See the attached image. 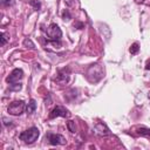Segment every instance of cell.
<instances>
[{"label": "cell", "instance_id": "1", "mask_svg": "<svg viewBox=\"0 0 150 150\" xmlns=\"http://www.w3.org/2000/svg\"><path fill=\"white\" fill-rule=\"evenodd\" d=\"M39 135H40L39 129L35 128V127H32V128H29V129L22 131V132L19 135V138H20L21 141H23L25 143H27V144H32V143H34V142L38 139Z\"/></svg>", "mask_w": 150, "mask_h": 150}, {"label": "cell", "instance_id": "2", "mask_svg": "<svg viewBox=\"0 0 150 150\" xmlns=\"http://www.w3.org/2000/svg\"><path fill=\"white\" fill-rule=\"evenodd\" d=\"M23 110H25V102L21 101V100H20V101H14V102H12V103L8 105V108H7L8 114L14 115V116L21 115V114L23 112Z\"/></svg>", "mask_w": 150, "mask_h": 150}, {"label": "cell", "instance_id": "3", "mask_svg": "<svg viewBox=\"0 0 150 150\" xmlns=\"http://www.w3.org/2000/svg\"><path fill=\"white\" fill-rule=\"evenodd\" d=\"M47 36L49 38V40L52 41H56L60 40L62 36V32L60 29V27L56 23H50L47 28Z\"/></svg>", "mask_w": 150, "mask_h": 150}, {"label": "cell", "instance_id": "4", "mask_svg": "<svg viewBox=\"0 0 150 150\" xmlns=\"http://www.w3.org/2000/svg\"><path fill=\"white\" fill-rule=\"evenodd\" d=\"M47 139H48L49 144H52V145H64L67 143L66 138L62 135H60V134L48 132L47 134Z\"/></svg>", "mask_w": 150, "mask_h": 150}, {"label": "cell", "instance_id": "5", "mask_svg": "<svg viewBox=\"0 0 150 150\" xmlns=\"http://www.w3.org/2000/svg\"><path fill=\"white\" fill-rule=\"evenodd\" d=\"M59 116H61V117H69L70 116V112H69V110H67L64 107H55L52 111H50V114H49V118H55V117H59Z\"/></svg>", "mask_w": 150, "mask_h": 150}, {"label": "cell", "instance_id": "6", "mask_svg": "<svg viewBox=\"0 0 150 150\" xmlns=\"http://www.w3.org/2000/svg\"><path fill=\"white\" fill-rule=\"evenodd\" d=\"M22 76H23V71L20 69V68H15L11 74H9V76H7V79H6V81L11 84V83H18L21 79H22Z\"/></svg>", "mask_w": 150, "mask_h": 150}, {"label": "cell", "instance_id": "7", "mask_svg": "<svg viewBox=\"0 0 150 150\" xmlns=\"http://www.w3.org/2000/svg\"><path fill=\"white\" fill-rule=\"evenodd\" d=\"M94 130H95V134L98 135V136H108L110 135V130L108 129V127L103 123H97L95 127H94Z\"/></svg>", "mask_w": 150, "mask_h": 150}, {"label": "cell", "instance_id": "8", "mask_svg": "<svg viewBox=\"0 0 150 150\" xmlns=\"http://www.w3.org/2000/svg\"><path fill=\"white\" fill-rule=\"evenodd\" d=\"M68 80H69V73L68 71L66 73V69L61 70L57 75V79H56V81L60 83H66V82H68Z\"/></svg>", "mask_w": 150, "mask_h": 150}, {"label": "cell", "instance_id": "9", "mask_svg": "<svg viewBox=\"0 0 150 150\" xmlns=\"http://www.w3.org/2000/svg\"><path fill=\"white\" fill-rule=\"evenodd\" d=\"M35 109H36V102H35V100H30L28 103H27V105H26V111H27V114H33L34 111H35Z\"/></svg>", "mask_w": 150, "mask_h": 150}, {"label": "cell", "instance_id": "10", "mask_svg": "<svg viewBox=\"0 0 150 150\" xmlns=\"http://www.w3.org/2000/svg\"><path fill=\"white\" fill-rule=\"evenodd\" d=\"M136 132L141 136H145V137H150V129L149 128H145V127H141V128H137Z\"/></svg>", "mask_w": 150, "mask_h": 150}, {"label": "cell", "instance_id": "11", "mask_svg": "<svg viewBox=\"0 0 150 150\" xmlns=\"http://www.w3.org/2000/svg\"><path fill=\"white\" fill-rule=\"evenodd\" d=\"M138 50H139V46H138V43H137V42L132 43V45H131V47H130V49H129L130 54H132V55L137 54V53H138Z\"/></svg>", "mask_w": 150, "mask_h": 150}, {"label": "cell", "instance_id": "12", "mask_svg": "<svg viewBox=\"0 0 150 150\" xmlns=\"http://www.w3.org/2000/svg\"><path fill=\"white\" fill-rule=\"evenodd\" d=\"M67 128L70 132H76V125H75V122L74 121H68L67 122Z\"/></svg>", "mask_w": 150, "mask_h": 150}, {"label": "cell", "instance_id": "13", "mask_svg": "<svg viewBox=\"0 0 150 150\" xmlns=\"http://www.w3.org/2000/svg\"><path fill=\"white\" fill-rule=\"evenodd\" d=\"M29 5L33 6L35 11H39V9L41 8V4H40L39 0H30V1H29Z\"/></svg>", "mask_w": 150, "mask_h": 150}, {"label": "cell", "instance_id": "14", "mask_svg": "<svg viewBox=\"0 0 150 150\" xmlns=\"http://www.w3.org/2000/svg\"><path fill=\"white\" fill-rule=\"evenodd\" d=\"M23 46H25V47H27V48H30V49H33V48L35 47V46H34V43L32 42V40H30V39H28V38L23 40Z\"/></svg>", "mask_w": 150, "mask_h": 150}, {"label": "cell", "instance_id": "15", "mask_svg": "<svg viewBox=\"0 0 150 150\" xmlns=\"http://www.w3.org/2000/svg\"><path fill=\"white\" fill-rule=\"evenodd\" d=\"M9 40V38H8V35L5 33V32H2L1 33V46H4V45H6V42Z\"/></svg>", "mask_w": 150, "mask_h": 150}, {"label": "cell", "instance_id": "16", "mask_svg": "<svg viewBox=\"0 0 150 150\" xmlns=\"http://www.w3.org/2000/svg\"><path fill=\"white\" fill-rule=\"evenodd\" d=\"M9 89H11V90H15V91H18V90L21 89V84H20V83H11Z\"/></svg>", "mask_w": 150, "mask_h": 150}, {"label": "cell", "instance_id": "17", "mask_svg": "<svg viewBox=\"0 0 150 150\" xmlns=\"http://www.w3.org/2000/svg\"><path fill=\"white\" fill-rule=\"evenodd\" d=\"M1 2H2L4 6H11V5L14 4V0H2Z\"/></svg>", "mask_w": 150, "mask_h": 150}, {"label": "cell", "instance_id": "18", "mask_svg": "<svg viewBox=\"0 0 150 150\" xmlns=\"http://www.w3.org/2000/svg\"><path fill=\"white\" fill-rule=\"evenodd\" d=\"M62 18H63V20H69V19H70V14H69V12H68V11H64L63 14H62Z\"/></svg>", "mask_w": 150, "mask_h": 150}, {"label": "cell", "instance_id": "19", "mask_svg": "<svg viewBox=\"0 0 150 150\" xmlns=\"http://www.w3.org/2000/svg\"><path fill=\"white\" fill-rule=\"evenodd\" d=\"M145 69H150V59L146 61V63H145Z\"/></svg>", "mask_w": 150, "mask_h": 150}, {"label": "cell", "instance_id": "20", "mask_svg": "<svg viewBox=\"0 0 150 150\" xmlns=\"http://www.w3.org/2000/svg\"><path fill=\"white\" fill-rule=\"evenodd\" d=\"M135 1H136V2H137V4H142V2H143V1H144V0H135Z\"/></svg>", "mask_w": 150, "mask_h": 150}]
</instances>
